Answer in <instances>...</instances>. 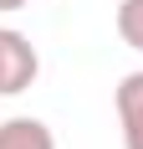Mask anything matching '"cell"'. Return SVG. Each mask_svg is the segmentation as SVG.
<instances>
[{
  "instance_id": "3",
  "label": "cell",
  "mask_w": 143,
  "mask_h": 149,
  "mask_svg": "<svg viewBox=\"0 0 143 149\" xmlns=\"http://www.w3.org/2000/svg\"><path fill=\"white\" fill-rule=\"evenodd\" d=\"M0 149H56V134H51L41 118L15 113V118L0 123Z\"/></svg>"
},
{
  "instance_id": "2",
  "label": "cell",
  "mask_w": 143,
  "mask_h": 149,
  "mask_svg": "<svg viewBox=\"0 0 143 149\" xmlns=\"http://www.w3.org/2000/svg\"><path fill=\"white\" fill-rule=\"evenodd\" d=\"M118 108V134H123V149H143V72H128L113 93Z\"/></svg>"
},
{
  "instance_id": "4",
  "label": "cell",
  "mask_w": 143,
  "mask_h": 149,
  "mask_svg": "<svg viewBox=\"0 0 143 149\" xmlns=\"http://www.w3.org/2000/svg\"><path fill=\"white\" fill-rule=\"evenodd\" d=\"M113 26H118V36H123V46L143 52V0H118Z\"/></svg>"
},
{
  "instance_id": "5",
  "label": "cell",
  "mask_w": 143,
  "mask_h": 149,
  "mask_svg": "<svg viewBox=\"0 0 143 149\" xmlns=\"http://www.w3.org/2000/svg\"><path fill=\"white\" fill-rule=\"evenodd\" d=\"M31 0H0V15H10V10H26Z\"/></svg>"
},
{
  "instance_id": "1",
  "label": "cell",
  "mask_w": 143,
  "mask_h": 149,
  "mask_svg": "<svg viewBox=\"0 0 143 149\" xmlns=\"http://www.w3.org/2000/svg\"><path fill=\"white\" fill-rule=\"evenodd\" d=\"M36 72H41V57H36L31 36H21L15 26H0V98L26 93Z\"/></svg>"
}]
</instances>
